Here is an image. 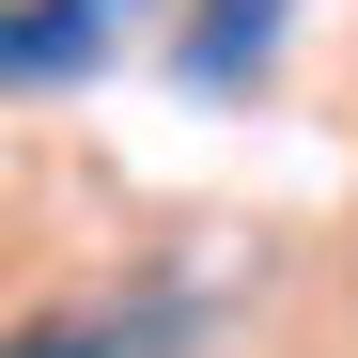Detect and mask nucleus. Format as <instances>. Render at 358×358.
<instances>
[{
	"label": "nucleus",
	"instance_id": "obj_1",
	"mask_svg": "<svg viewBox=\"0 0 358 358\" xmlns=\"http://www.w3.org/2000/svg\"><path fill=\"white\" fill-rule=\"evenodd\" d=\"M94 63H109V0H0V94L94 78Z\"/></svg>",
	"mask_w": 358,
	"mask_h": 358
},
{
	"label": "nucleus",
	"instance_id": "obj_2",
	"mask_svg": "<svg viewBox=\"0 0 358 358\" xmlns=\"http://www.w3.org/2000/svg\"><path fill=\"white\" fill-rule=\"evenodd\" d=\"M280 16H296V0H187V31H171V78H187V94H234V78H265Z\"/></svg>",
	"mask_w": 358,
	"mask_h": 358
},
{
	"label": "nucleus",
	"instance_id": "obj_3",
	"mask_svg": "<svg viewBox=\"0 0 358 358\" xmlns=\"http://www.w3.org/2000/svg\"><path fill=\"white\" fill-rule=\"evenodd\" d=\"M0 358H125V327H94V312H31V327H0Z\"/></svg>",
	"mask_w": 358,
	"mask_h": 358
}]
</instances>
